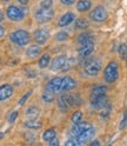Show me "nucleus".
Wrapping results in <instances>:
<instances>
[{"instance_id":"obj_22","label":"nucleus","mask_w":127,"mask_h":146,"mask_svg":"<svg viewBox=\"0 0 127 146\" xmlns=\"http://www.w3.org/2000/svg\"><path fill=\"white\" fill-rule=\"evenodd\" d=\"M107 92V87L104 85H97L92 90V96L91 97H98V96H105Z\"/></svg>"},{"instance_id":"obj_34","label":"nucleus","mask_w":127,"mask_h":146,"mask_svg":"<svg viewBox=\"0 0 127 146\" xmlns=\"http://www.w3.org/2000/svg\"><path fill=\"white\" fill-rule=\"evenodd\" d=\"M53 0H40V7L41 8H52Z\"/></svg>"},{"instance_id":"obj_7","label":"nucleus","mask_w":127,"mask_h":146,"mask_svg":"<svg viewBox=\"0 0 127 146\" xmlns=\"http://www.w3.org/2000/svg\"><path fill=\"white\" fill-rule=\"evenodd\" d=\"M94 51V42L93 41H88V42H84V44H79L78 47V56L81 59L88 58L91 54Z\"/></svg>"},{"instance_id":"obj_28","label":"nucleus","mask_w":127,"mask_h":146,"mask_svg":"<svg viewBox=\"0 0 127 146\" xmlns=\"http://www.w3.org/2000/svg\"><path fill=\"white\" fill-rule=\"evenodd\" d=\"M83 117H84L83 112H81V111H75L73 114H72L71 120H72V123L75 125V124H79V123L83 121Z\"/></svg>"},{"instance_id":"obj_45","label":"nucleus","mask_w":127,"mask_h":146,"mask_svg":"<svg viewBox=\"0 0 127 146\" xmlns=\"http://www.w3.org/2000/svg\"><path fill=\"white\" fill-rule=\"evenodd\" d=\"M4 1H10V0H4Z\"/></svg>"},{"instance_id":"obj_36","label":"nucleus","mask_w":127,"mask_h":146,"mask_svg":"<svg viewBox=\"0 0 127 146\" xmlns=\"http://www.w3.org/2000/svg\"><path fill=\"white\" fill-rule=\"evenodd\" d=\"M110 111H111V107L107 105L106 107H104V108H103L101 117H103V118H107V117H108V114H110Z\"/></svg>"},{"instance_id":"obj_5","label":"nucleus","mask_w":127,"mask_h":146,"mask_svg":"<svg viewBox=\"0 0 127 146\" xmlns=\"http://www.w3.org/2000/svg\"><path fill=\"white\" fill-rule=\"evenodd\" d=\"M25 10H22L21 7L15 6V5H10L6 8V17L10 19L11 21L19 23L25 19Z\"/></svg>"},{"instance_id":"obj_8","label":"nucleus","mask_w":127,"mask_h":146,"mask_svg":"<svg viewBox=\"0 0 127 146\" xmlns=\"http://www.w3.org/2000/svg\"><path fill=\"white\" fill-rule=\"evenodd\" d=\"M107 11L105 10V8L103 6H98L95 7L94 10L91 12V20L94 21V23H104L106 19H107Z\"/></svg>"},{"instance_id":"obj_25","label":"nucleus","mask_w":127,"mask_h":146,"mask_svg":"<svg viewBox=\"0 0 127 146\" xmlns=\"http://www.w3.org/2000/svg\"><path fill=\"white\" fill-rule=\"evenodd\" d=\"M25 126L27 129H31V130H38L42 126L40 121H37V120H27L25 123Z\"/></svg>"},{"instance_id":"obj_11","label":"nucleus","mask_w":127,"mask_h":146,"mask_svg":"<svg viewBox=\"0 0 127 146\" xmlns=\"http://www.w3.org/2000/svg\"><path fill=\"white\" fill-rule=\"evenodd\" d=\"M91 105L95 110H103L106 107L107 104V98L106 96H98V97H91Z\"/></svg>"},{"instance_id":"obj_2","label":"nucleus","mask_w":127,"mask_h":146,"mask_svg":"<svg viewBox=\"0 0 127 146\" xmlns=\"http://www.w3.org/2000/svg\"><path fill=\"white\" fill-rule=\"evenodd\" d=\"M10 40L18 46H26L31 41V34L25 30H17L10 34Z\"/></svg>"},{"instance_id":"obj_1","label":"nucleus","mask_w":127,"mask_h":146,"mask_svg":"<svg viewBox=\"0 0 127 146\" xmlns=\"http://www.w3.org/2000/svg\"><path fill=\"white\" fill-rule=\"evenodd\" d=\"M74 64V59H68L66 56H59L51 61V70L53 72L67 71Z\"/></svg>"},{"instance_id":"obj_20","label":"nucleus","mask_w":127,"mask_h":146,"mask_svg":"<svg viewBox=\"0 0 127 146\" xmlns=\"http://www.w3.org/2000/svg\"><path fill=\"white\" fill-rule=\"evenodd\" d=\"M68 102H69L71 107L72 106H79V105L83 104V99L79 97L78 93H72V94H68Z\"/></svg>"},{"instance_id":"obj_21","label":"nucleus","mask_w":127,"mask_h":146,"mask_svg":"<svg viewBox=\"0 0 127 146\" xmlns=\"http://www.w3.org/2000/svg\"><path fill=\"white\" fill-rule=\"evenodd\" d=\"M40 111H39V108L38 107H35V106H32L30 108H27V111H26V117L27 118H30V120H35L38 118Z\"/></svg>"},{"instance_id":"obj_33","label":"nucleus","mask_w":127,"mask_h":146,"mask_svg":"<svg viewBox=\"0 0 127 146\" xmlns=\"http://www.w3.org/2000/svg\"><path fill=\"white\" fill-rule=\"evenodd\" d=\"M32 92H33L32 90H28V91H27V92H26V93H25V94H24V96L20 98V100H19V103H18V104H19L20 106H22V105H24V104L27 102V99H28V98L31 97Z\"/></svg>"},{"instance_id":"obj_23","label":"nucleus","mask_w":127,"mask_h":146,"mask_svg":"<svg viewBox=\"0 0 127 146\" xmlns=\"http://www.w3.org/2000/svg\"><path fill=\"white\" fill-rule=\"evenodd\" d=\"M50 62H51V56L48 53H45L44 56H41L40 59H39V67L40 68H46L50 65Z\"/></svg>"},{"instance_id":"obj_35","label":"nucleus","mask_w":127,"mask_h":146,"mask_svg":"<svg viewBox=\"0 0 127 146\" xmlns=\"http://www.w3.org/2000/svg\"><path fill=\"white\" fill-rule=\"evenodd\" d=\"M18 115H19V112H18V111L12 112V113L10 114V117H8V123H10V124H13V123L17 120Z\"/></svg>"},{"instance_id":"obj_29","label":"nucleus","mask_w":127,"mask_h":146,"mask_svg":"<svg viewBox=\"0 0 127 146\" xmlns=\"http://www.w3.org/2000/svg\"><path fill=\"white\" fill-rule=\"evenodd\" d=\"M41 99L46 104H50V103H52L53 100H54V93L48 92V91H45V92L42 93V96H41Z\"/></svg>"},{"instance_id":"obj_43","label":"nucleus","mask_w":127,"mask_h":146,"mask_svg":"<svg viewBox=\"0 0 127 146\" xmlns=\"http://www.w3.org/2000/svg\"><path fill=\"white\" fill-rule=\"evenodd\" d=\"M4 20V13L1 12V11H0V23H1Z\"/></svg>"},{"instance_id":"obj_24","label":"nucleus","mask_w":127,"mask_h":146,"mask_svg":"<svg viewBox=\"0 0 127 146\" xmlns=\"http://www.w3.org/2000/svg\"><path fill=\"white\" fill-rule=\"evenodd\" d=\"M56 135H57L56 130L54 129H48V130H46L42 133V139L45 141H51L53 138H56Z\"/></svg>"},{"instance_id":"obj_44","label":"nucleus","mask_w":127,"mask_h":146,"mask_svg":"<svg viewBox=\"0 0 127 146\" xmlns=\"http://www.w3.org/2000/svg\"><path fill=\"white\" fill-rule=\"evenodd\" d=\"M3 138H4V133L0 132V139H3Z\"/></svg>"},{"instance_id":"obj_9","label":"nucleus","mask_w":127,"mask_h":146,"mask_svg":"<svg viewBox=\"0 0 127 146\" xmlns=\"http://www.w3.org/2000/svg\"><path fill=\"white\" fill-rule=\"evenodd\" d=\"M50 36H51V34H50V31L47 29H38L33 33L34 41L38 45H45L48 41Z\"/></svg>"},{"instance_id":"obj_26","label":"nucleus","mask_w":127,"mask_h":146,"mask_svg":"<svg viewBox=\"0 0 127 146\" xmlns=\"http://www.w3.org/2000/svg\"><path fill=\"white\" fill-rule=\"evenodd\" d=\"M88 27V21L85 19V18H79V19H77L75 21V29L78 30H85Z\"/></svg>"},{"instance_id":"obj_4","label":"nucleus","mask_w":127,"mask_h":146,"mask_svg":"<svg viewBox=\"0 0 127 146\" xmlns=\"http://www.w3.org/2000/svg\"><path fill=\"white\" fill-rule=\"evenodd\" d=\"M104 78H105V81L108 84L114 83L119 78V68H118V64L115 61L108 62V65L104 71Z\"/></svg>"},{"instance_id":"obj_16","label":"nucleus","mask_w":127,"mask_h":146,"mask_svg":"<svg viewBox=\"0 0 127 146\" xmlns=\"http://www.w3.org/2000/svg\"><path fill=\"white\" fill-rule=\"evenodd\" d=\"M58 107L60 111L62 112H67L68 110L71 108L69 102H68V94H60L58 98Z\"/></svg>"},{"instance_id":"obj_27","label":"nucleus","mask_w":127,"mask_h":146,"mask_svg":"<svg viewBox=\"0 0 127 146\" xmlns=\"http://www.w3.org/2000/svg\"><path fill=\"white\" fill-rule=\"evenodd\" d=\"M88 41H93L92 34H89V33H81L78 36V42L79 44H84V42H88Z\"/></svg>"},{"instance_id":"obj_10","label":"nucleus","mask_w":127,"mask_h":146,"mask_svg":"<svg viewBox=\"0 0 127 146\" xmlns=\"http://www.w3.org/2000/svg\"><path fill=\"white\" fill-rule=\"evenodd\" d=\"M46 91L52 93H58L61 92V78L60 77H56L51 79L47 85H46Z\"/></svg>"},{"instance_id":"obj_18","label":"nucleus","mask_w":127,"mask_h":146,"mask_svg":"<svg viewBox=\"0 0 127 146\" xmlns=\"http://www.w3.org/2000/svg\"><path fill=\"white\" fill-rule=\"evenodd\" d=\"M94 133H95V132H94V129H93V127H91V129H88L87 131L83 132V133H81L80 135L75 137V138H78L80 141H83V143L85 144V143L89 141L91 139L93 138V137H94Z\"/></svg>"},{"instance_id":"obj_31","label":"nucleus","mask_w":127,"mask_h":146,"mask_svg":"<svg viewBox=\"0 0 127 146\" xmlns=\"http://www.w3.org/2000/svg\"><path fill=\"white\" fill-rule=\"evenodd\" d=\"M68 38H69L68 33L65 32V31H60L56 34V40L57 41H66V40H68Z\"/></svg>"},{"instance_id":"obj_19","label":"nucleus","mask_w":127,"mask_h":146,"mask_svg":"<svg viewBox=\"0 0 127 146\" xmlns=\"http://www.w3.org/2000/svg\"><path fill=\"white\" fill-rule=\"evenodd\" d=\"M91 6H92V3L89 0H79L77 3V10L79 12H86L91 8Z\"/></svg>"},{"instance_id":"obj_38","label":"nucleus","mask_w":127,"mask_h":146,"mask_svg":"<svg viewBox=\"0 0 127 146\" xmlns=\"http://www.w3.org/2000/svg\"><path fill=\"white\" fill-rule=\"evenodd\" d=\"M75 0H60V3L62 5H65V6H71V5H73L74 4Z\"/></svg>"},{"instance_id":"obj_15","label":"nucleus","mask_w":127,"mask_h":146,"mask_svg":"<svg viewBox=\"0 0 127 146\" xmlns=\"http://www.w3.org/2000/svg\"><path fill=\"white\" fill-rule=\"evenodd\" d=\"M75 19V15L74 13L72 12H67L65 14H62L60 17V19L58 21V26L59 27H65V26H68L69 24H72V21H73Z\"/></svg>"},{"instance_id":"obj_46","label":"nucleus","mask_w":127,"mask_h":146,"mask_svg":"<svg viewBox=\"0 0 127 146\" xmlns=\"http://www.w3.org/2000/svg\"><path fill=\"white\" fill-rule=\"evenodd\" d=\"M0 64H1V61H0Z\"/></svg>"},{"instance_id":"obj_12","label":"nucleus","mask_w":127,"mask_h":146,"mask_svg":"<svg viewBox=\"0 0 127 146\" xmlns=\"http://www.w3.org/2000/svg\"><path fill=\"white\" fill-rule=\"evenodd\" d=\"M13 86L10 84H4L0 86V102H5V100L10 99L13 94Z\"/></svg>"},{"instance_id":"obj_14","label":"nucleus","mask_w":127,"mask_h":146,"mask_svg":"<svg viewBox=\"0 0 127 146\" xmlns=\"http://www.w3.org/2000/svg\"><path fill=\"white\" fill-rule=\"evenodd\" d=\"M77 87V81L71 77H62L61 78V92L71 91Z\"/></svg>"},{"instance_id":"obj_3","label":"nucleus","mask_w":127,"mask_h":146,"mask_svg":"<svg viewBox=\"0 0 127 146\" xmlns=\"http://www.w3.org/2000/svg\"><path fill=\"white\" fill-rule=\"evenodd\" d=\"M101 70V61L99 59L86 60L84 62V73L88 77H95Z\"/></svg>"},{"instance_id":"obj_6","label":"nucleus","mask_w":127,"mask_h":146,"mask_svg":"<svg viewBox=\"0 0 127 146\" xmlns=\"http://www.w3.org/2000/svg\"><path fill=\"white\" fill-rule=\"evenodd\" d=\"M35 20H37L39 24H45L48 23L53 19L54 17V11L52 8H39V10L35 12Z\"/></svg>"},{"instance_id":"obj_40","label":"nucleus","mask_w":127,"mask_h":146,"mask_svg":"<svg viewBox=\"0 0 127 146\" xmlns=\"http://www.w3.org/2000/svg\"><path fill=\"white\" fill-rule=\"evenodd\" d=\"M89 146H101V144H100L99 140H93V141H91Z\"/></svg>"},{"instance_id":"obj_37","label":"nucleus","mask_w":127,"mask_h":146,"mask_svg":"<svg viewBox=\"0 0 127 146\" xmlns=\"http://www.w3.org/2000/svg\"><path fill=\"white\" fill-rule=\"evenodd\" d=\"M126 124H127V113H126V112H124V115H122V120H121V123H120V130L125 129Z\"/></svg>"},{"instance_id":"obj_41","label":"nucleus","mask_w":127,"mask_h":146,"mask_svg":"<svg viewBox=\"0 0 127 146\" xmlns=\"http://www.w3.org/2000/svg\"><path fill=\"white\" fill-rule=\"evenodd\" d=\"M4 35H5V29L3 26H0V39L4 38Z\"/></svg>"},{"instance_id":"obj_39","label":"nucleus","mask_w":127,"mask_h":146,"mask_svg":"<svg viewBox=\"0 0 127 146\" xmlns=\"http://www.w3.org/2000/svg\"><path fill=\"white\" fill-rule=\"evenodd\" d=\"M50 143V146H59L60 144H59V139L57 138V137H56V138H53L51 141H48Z\"/></svg>"},{"instance_id":"obj_17","label":"nucleus","mask_w":127,"mask_h":146,"mask_svg":"<svg viewBox=\"0 0 127 146\" xmlns=\"http://www.w3.org/2000/svg\"><path fill=\"white\" fill-rule=\"evenodd\" d=\"M41 53V47L40 45H31V46L26 50V56L28 58H37Z\"/></svg>"},{"instance_id":"obj_32","label":"nucleus","mask_w":127,"mask_h":146,"mask_svg":"<svg viewBox=\"0 0 127 146\" xmlns=\"http://www.w3.org/2000/svg\"><path fill=\"white\" fill-rule=\"evenodd\" d=\"M118 52H119V56H120L124 60L127 59V46H126L125 44L120 45V46H119V50H118Z\"/></svg>"},{"instance_id":"obj_30","label":"nucleus","mask_w":127,"mask_h":146,"mask_svg":"<svg viewBox=\"0 0 127 146\" xmlns=\"http://www.w3.org/2000/svg\"><path fill=\"white\" fill-rule=\"evenodd\" d=\"M85 144L83 141H80L78 138H72V139H68L66 143H65V146H84Z\"/></svg>"},{"instance_id":"obj_42","label":"nucleus","mask_w":127,"mask_h":146,"mask_svg":"<svg viewBox=\"0 0 127 146\" xmlns=\"http://www.w3.org/2000/svg\"><path fill=\"white\" fill-rule=\"evenodd\" d=\"M17 1L19 3V4H21V5H27V4H28L30 0H17Z\"/></svg>"},{"instance_id":"obj_13","label":"nucleus","mask_w":127,"mask_h":146,"mask_svg":"<svg viewBox=\"0 0 127 146\" xmlns=\"http://www.w3.org/2000/svg\"><path fill=\"white\" fill-rule=\"evenodd\" d=\"M92 127V125H91L89 123H79V124H75L73 127H72V130H71V134L73 135V137H78L83 132L87 131L88 129H91Z\"/></svg>"}]
</instances>
